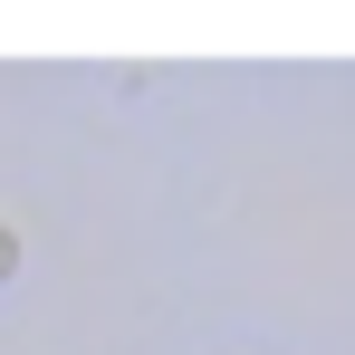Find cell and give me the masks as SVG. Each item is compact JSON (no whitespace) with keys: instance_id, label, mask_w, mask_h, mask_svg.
Segmentation results:
<instances>
[{"instance_id":"6da1fadb","label":"cell","mask_w":355,"mask_h":355,"mask_svg":"<svg viewBox=\"0 0 355 355\" xmlns=\"http://www.w3.org/2000/svg\"><path fill=\"white\" fill-rule=\"evenodd\" d=\"M19 279V231H0V288Z\"/></svg>"}]
</instances>
